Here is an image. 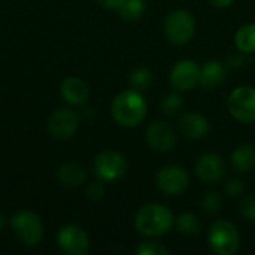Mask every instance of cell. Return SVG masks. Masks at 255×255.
<instances>
[{"label": "cell", "mask_w": 255, "mask_h": 255, "mask_svg": "<svg viewBox=\"0 0 255 255\" xmlns=\"http://www.w3.org/2000/svg\"><path fill=\"white\" fill-rule=\"evenodd\" d=\"M111 112L117 124L126 128H133L142 124L148 114L145 97L137 90L121 91L112 102Z\"/></svg>", "instance_id": "cell-1"}, {"label": "cell", "mask_w": 255, "mask_h": 255, "mask_svg": "<svg viewBox=\"0 0 255 255\" xmlns=\"http://www.w3.org/2000/svg\"><path fill=\"white\" fill-rule=\"evenodd\" d=\"M173 224H175V217L172 211L161 203L143 205L134 217L136 230L146 238L163 236L172 229Z\"/></svg>", "instance_id": "cell-2"}, {"label": "cell", "mask_w": 255, "mask_h": 255, "mask_svg": "<svg viewBox=\"0 0 255 255\" xmlns=\"http://www.w3.org/2000/svg\"><path fill=\"white\" fill-rule=\"evenodd\" d=\"M208 244L215 254L233 255L239 251L241 236L235 224L227 220H218L208 232Z\"/></svg>", "instance_id": "cell-3"}, {"label": "cell", "mask_w": 255, "mask_h": 255, "mask_svg": "<svg viewBox=\"0 0 255 255\" xmlns=\"http://www.w3.org/2000/svg\"><path fill=\"white\" fill-rule=\"evenodd\" d=\"M15 236L25 247H37L43 238V224L40 218L30 211H19L10 220Z\"/></svg>", "instance_id": "cell-4"}, {"label": "cell", "mask_w": 255, "mask_h": 255, "mask_svg": "<svg viewBox=\"0 0 255 255\" xmlns=\"http://www.w3.org/2000/svg\"><path fill=\"white\" fill-rule=\"evenodd\" d=\"M196 33L194 16L184 9L170 12L164 19V34L175 45L188 43Z\"/></svg>", "instance_id": "cell-5"}, {"label": "cell", "mask_w": 255, "mask_h": 255, "mask_svg": "<svg viewBox=\"0 0 255 255\" xmlns=\"http://www.w3.org/2000/svg\"><path fill=\"white\" fill-rule=\"evenodd\" d=\"M227 108L230 115L244 123H255V88L250 85L236 87L227 99Z\"/></svg>", "instance_id": "cell-6"}, {"label": "cell", "mask_w": 255, "mask_h": 255, "mask_svg": "<svg viewBox=\"0 0 255 255\" xmlns=\"http://www.w3.org/2000/svg\"><path fill=\"white\" fill-rule=\"evenodd\" d=\"M128 169V163L121 152L102 151L94 160L96 176L102 182H114L121 179Z\"/></svg>", "instance_id": "cell-7"}, {"label": "cell", "mask_w": 255, "mask_h": 255, "mask_svg": "<svg viewBox=\"0 0 255 255\" xmlns=\"http://www.w3.org/2000/svg\"><path fill=\"white\" fill-rule=\"evenodd\" d=\"M155 184L161 193L167 196H179L187 191L190 185V176L184 167L169 164L158 170L155 176Z\"/></svg>", "instance_id": "cell-8"}, {"label": "cell", "mask_w": 255, "mask_h": 255, "mask_svg": "<svg viewBox=\"0 0 255 255\" xmlns=\"http://www.w3.org/2000/svg\"><path fill=\"white\" fill-rule=\"evenodd\" d=\"M57 245L64 254L85 255L90 250V239L82 227L69 224L57 233Z\"/></svg>", "instance_id": "cell-9"}, {"label": "cell", "mask_w": 255, "mask_h": 255, "mask_svg": "<svg viewBox=\"0 0 255 255\" xmlns=\"http://www.w3.org/2000/svg\"><path fill=\"white\" fill-rule=\"evenodd\" d=\"M169 82L176 91H191L200 84V66L194 60H179L170 70Z\"/></svg>", "instance_id": "cell-10"}, {"label": "cell", "mask_w": 255, "mask_h": 255, "mask_svg": "<svg viewBox=\"0 0 255 255\" xmlns=\"http://www.w3.org/2000/svg\"><path fill=\"white\" fill-rule=\"evenodd\" d=\"M194 172L202 182L217 184L224 179L227 173V164L221 155L214 152H206L197 158L194 164Z\"/></svg>", "instance_id": "cell-11"}, {"label": "cell", "mask_w": 255, "mask_h": 255, "mask_svg": "<svg viewBox=\"0 0 255 255\" xmlns=\"http://www.w3.org/2000/svg\"><path fill=\"white\" fill-rule=\"evenodd\" d=\"M79 127V117L70 109H57L48 120V131L54 139L67 140L73 137Z\"/></svg>", "instance_id": "cell-12"}, {"label": "cell", "mask_w": 255, "mask_h": 255, "mask_svg": "<svg viewBox=\"0 0 255 255\" xmlns=\"http://www.w3.org/2000/svg\"><path fill=\"white\" fill-rule=\"evenodd\" d=\"M176 136L173 128L166 121H154L146 128V143L148 146L160 154L170 152L175 146Z\"/></svg>", "instance_id": "cell-13"}, {"label": "cell", "mask_w": 255, "mask_h": 255, "mask_svg": "<svg viewBox=\"0 0 255 255\" xmlns=\"http://www.w3.org/2000/svg\"><path fill=\"white\" fill-rule=\"evenodd\" d=\"M179 131L188 140H200L209 133V121L196 112L184 114L179 118Z\"/></svg>", "instance_id": "cell-14"}, {"label": "cell", "mask_w": 255, "mask_h": 255, "mask_svg": "<svg viewBox=\"0 0 255 255\" xmlns=\"http://www.w3.org/2000/svg\"><path fill=\"white\" fill-rule=\"evenodd\" d=\"M61 96L64 102L73 106L84 105L90 97V88L85 81L78 76H69L61 84Z\"/></svg>", "instance_id": "cell-15"}, {"label": "cell", "mask_w": 255, "mask_h": 255, "mask_svg": "<svg viewBox=\"0 0 255 255\" xmlns=\"http://www.w3.org/2000/svg\"><path fill=\"white\" fill-rule=\"evenodd\" d=\"M226 79V67L217 60H209L200 67V85L205 90H214Z\"/></svg>", "instance_id": "cell-16"}, {"label": "cell", "mask_w": 255, "mask_h": 255, "mask_svg": "<svg viewBox=\"0 0 255 255\" xmlns=\"http://www.w3.org/2000/svg\"><path fill=\"white\" fill-rule=\"evenodd\" d=\"M57 179L63 187L67 188H78L87 181V172L85 169L78 163H64L60 166L57 172Z\"/></svg>", "instance_id": "cell-17"}, {"label": "cell", "mask_w": 255, "mask_h": 255, "mask_svg": "<svg viewBox=\"0 0 255 255\" xmlns=\"http://www.w3.org/2000/svg\"><path fill=\"white\" fill-rule=\"evenodd\" d=\"M232 166L239 173H248L255 167V148L253 145H241L230 154Z\"/></svg>", "instance_id": "cell-18"}, {"label": "cell", "mask_w": 255, "mask_h": 255, "mask_svg": "<svg viewBox=\"0 0 255 255\" xmlns=\"http://www.w3.org/2000/svg\"><path fill=\"white\" fill-rule=\"evenodd\" d=\"M235 45L242 54L255 52V22L239 27L235 34Z\"/></svg>", "instance_id": "cell-19"}, {"label": "cell", "mask_w": 255, "mask_h": 255, "mask_svg": "<svg viewBox=\"0 0 255 255\" xmlns=\"http://www.w3.org/2000/svg\"><path fill=\"white\" fill-rule=\"evenodd\" d=\"M176 229L184 236H197L202 230V223L199 217L193 212H184L175 220Z\"/></svg>", "instance_id": "cell-20"}, {"label": "cell", "mask_w": 255, "mask_h": 255, "mask_svg": "<svg viewBox=\"0 0 255 255\" xmlns=\"http://www.w3.org/2000/svg\"><path fill=\"white\" fill-rule=\"evenodd\" d=\"M117 12L126 21H136L145 12V1L143 0H124Z\"/></svg>", "instance_id": "cell-21"}, {"label": "cell", "mask_w": 255, "mask_h": 255, "mask_svg": "<svg viewBox=\"0 0 255 255\" xmlns=\"http://www.w3.org/2000/svg\"><path fill=\"white\" fill-rule=\"evenodd\" d=\"M130 84L133 90L145 91L152 84V72L148 67H137L130 75Z\"/></svg>", "instance_id": "cell-22"}, {"label": "cell", "mask_w": 255, "mask_h": 255, "mask_svg": "<svg viewBox=\"0 0 255 255\" xmlns=\"http://www.w3.org/2000/svg\"><path fill=\"white\" fill-rule=\"evenodd\" d=\"M182 105H184V100H182V97H181L179 94H176V93H169V94H166V96L163 97L160 106H161V111H163L166 115H175L178 111H181Z\"/></svg>", "instance_id": "cell-23"}, {"label": "cell", "mask_w": 255, "mask_h": 255, "mask_svg": "<svg viewBox=\"0 0 255 255\" xmlns=\"http://www.w3.org/2000/svg\"><path fill=\"white\" fill-rule=\"evenodd\" d=\"M137 255H169L170 251L169 248H166L163 244L157 242V241H148L139 245V248L136 250Z\"/></svg>", "instance_id": "cell-24"}, {"label": "cell", "mask_w": 255, "mask_h": 255, "mask_svg": "<svg viewBox=\"0 0 255 255\" xmlns=\"http://www.w3.org/2000/svg\"><path fill=\"white\" fill-rule=\"evenodd\" d=\"M202 208L208 214H217L223 208V199L218 193H208L202 199Z\"/></svg>", "instance_id": "cell-25"}, {"label": "cell", "mask_w": 255, "mask_h": 255, "mask_svg": "<svg viewBox=\"0 0 255 255\" xmlns=\"http://www.w3.org/2000/svg\"><path fill=\"white\" fill-rule=\"evenodd\" d=\"M239 211L242 217H245L251 223H255V196H245L241 200Z\"/></svg>", "instance_id": "cell-26"}, {"label": "cell", "mask_w": 255, "mask_h": 255, "mask_svg": "<svg viewBox=\"0 0 255 255\" xmlns=\"http://www.w3.org/2000/svg\"><path fill=\"white\" fill-rule=\"evenodd\" d=\"M224 190H226V194L230 197H241L245 191V184L238 178H232L226 182Z\"/></svg>", "instance_id": "cell-27"}, {"label": "cell", "mask_w": 255, "mask_h": 255, "mask_svg": "<svg viewBox=\"0 0 255 255\" xmlns=\"http://www.w3.org/2000/svg\"><path fill=\"white\" fill-rule=\"evenodd\" d=\"M85 196L91 202H100L105 197V187L102 182H93L85 188Z\"/></svg>", "instance_id": "cell-28"}, {"label": "cell", "mask_w": 255, "mask_h": 255, "mask_svg": "<svg viewBox=\"0 0 255 255\" xmlns=\"http://www.w3.org/2000/svg\"><path fill=\"white\" fill-rule=\"evenodd\" d=\"M100 4L106 9H111V10H118V7L121 6V3L124 0H99Z\"/></svg>", "instance_id": "cell-29"}, {"label": "cell", "mask_w": 255, "mask_h": 255, "mask_svg": "<svg viewBox=\"0 0 255 255\" xmlns=\"http://www.w3.org/2000/svg\"><path fill=\"white\" fill-rule=\"evenodd\" d=\"M215 7H220V9H226V7H229V6H232V3L235 1V0H209Z\"/></svg>", "instance_id": "cell-30"}, {"label": "cell", "mask_w": 255, "mask_h": 255, "mask_svg": "<svg viewBox=\"0 0 255 255\" xmlns=\"http://www.w3.org/2000/svg\"><path fill=\"white\" fill-rule=\"evenodd\" d=\"M6 224H7V218L3 214H0V232L6 227Z\"/></svg>", "instance_id": "cell-31"}]
</instances>
